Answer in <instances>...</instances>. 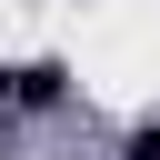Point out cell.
<instances>
[{
	"label": "cell",
	"instance_id": "obj_1",
	"mask_svg": "<svg viewBox=\"0 0 160 160\" xmlns=\"http://www.w3.org/2000/svg\"><path fill=\"white\" fill-rule=\"evenodd\" d=\"M0 100H10V110H60V100H70V70H60V60H20Z\"/></svg>",
	"mask_w": 160,
	"mask_h": 160
},
{
	"label": "cell",
	"instance_id": "obj_3",
	"mask_svg": "<svg viewBox=\"0 0 160 160\" xmlns=\"http://www.w3.org/2000/svg\"><path fill=\"white\" fill-rule=\"evenodd\" d=\"M0 90H10V70H0Z\"/></svg>",
	"mask_w": 160,
	"mask_h": 160
},
{
	"label": "cell",
	"instance_id": "obj_2",
	"mask_svg": "<svg viewBox=\"0 0 160 160\" xmlns=\"http://www.w3.org/2000/svg\"><path fill=\"white\" fill-rule=\"evenodd\" d=\"M120 160H160V120H140V130H130V150H120Z\"/></svg>",
	"mask_w": 160,
	"mask_h": 160
}]
</instances>
